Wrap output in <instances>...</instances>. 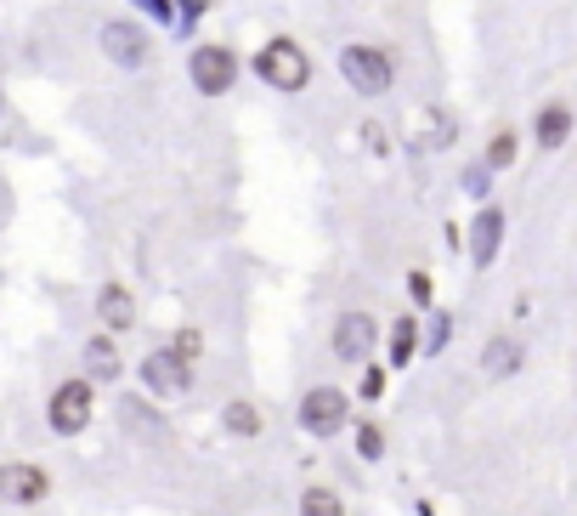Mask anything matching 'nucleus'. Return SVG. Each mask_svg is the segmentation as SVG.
Returning <instances> with one entry per match:
<instances>
[{"mask_svg":"<svg viewBox=\"0 0 577 516\" xmlns=\"http://www.w3.org/2000/svg\"><path fill=\"white\" fill-rule=\"evenodd\" d=\"M85 352H91V364H96V375H114V369H119V358H114V346H108V341H91Z\"/></svg>","mask_w":577,"mask_h":516,"instance_id":"6ab92c4d","label":"nucleus"},{"mask_svg":"<svg viewBox=\"0 0 577 516\" xmlns=\"http://www.w3.org/2000/svg\"><path fill=\"white\" fill-rule=\"evenodd\" d=\"M414 352H419V330H414V318H402V324L391 330V358H396V364H407Z\"/></svg>","mask_w":577,"mask_h":516,"instance_id":"4468645a","label":"nucleus"},{"mask_svg":"<svg viewBox=\"0 0 577 516\" xmlns=\"http://www.w3.org/2000/svg\"><path fill=\"white\" fill-rule=\"evenodd\" d=\"M339 74H346V85L362 91V96H380V91H391V80H396L391 57H385L380 46H346V51H339Z\"/></svg>","mask_w":577,"mask_h":516,"instance_id":"f03ea898","label":"nucleus"},{"mask_svg":"<svg viewBox=\"0 0 577 516\" xmlns=\"http://www.w3.org/2000/svg\"><path fill=\"white\" fill-rule=\"evenodd\" d=\"M373 352V318L368 312H346L334 324V358H346V364H362Z\"/></svg>","mask_w":577,"mask_h":516,"instance_id":"0eeeda50","label":"nucleus"},{"mask_svg":"<svg viewBox=\"0 0 577 516\" xmlns=\"http://www.w3.org/2000/svg\"><path fill=\"white\" fill-rule=\"evenodd\" d=\"M187 74H193V85H198L204 96H221V91H232V80H238V57H232L227 46H198L193 62H187Z\"/></svg>","mask_w":577,"mask_h":516,"instance_id":"20e7f679","label":"nucleus"},{"mask_svg":"<svg viewBox=\"0 0 577 516\" xmlns=\"http://www.w3.org/2000/svg\"><path fill=\"white\" fill-rule=\"evenodd\" d=\"M380 448H385L380 426H357V455H362V460H380Z\"/></svg>","mask_w":577,"mask_h":516,"instance_id":"a211bd4d","label":"nucleus"},{"mask_svg":"<svg viewBox=\"0 0 577 516\" xmlns=\"http://www.w3.org/2000/svg\"><path fill=\"white\" fill-rule=\"evenodd\" d=\"M91 380H62L57 386V398H51V432H62V437H74V432H85L91 426Z\"/></svg>","mask_w":577,"mask_h":516,"instance_id":"7ed1b4c3","label":"nucleus"},{"mask_svg":"<svg viewBox=\"0 0 577 516\" xmlns=\"http://www.w3.org/2000/svg\"><path fill=\"white\" fill-rule=\"evenodd\" d=\"M300 516H346V511H339V494L334 489H305Z\"/></svg>","mask_w":577,"mask_h":516,"instance_id":"ddd939ff","label":"nucleus"},{"mask_svg":"<svg viewBox=\"0 0 577 516\" xmlns=\"http://www.w3.org/2000/svg\"><path fill=\"white\" fill-rule=\"evenodd\" d=\"M380 386H385L380 369H362V398H380Z\"/></svg>","mask_w":577,"mask_h":516,"instance_id":"412c9836","label":"nucleus"},{"mask_svg":"<svg viewBox=\"0 0 577 516\" xmlns=\"http://www.w3.org/2000/svg\"><path fill=\"white\" fill-rule=\"evenodd\" d=\"M142 380H148L153 398H182V392H187V358H182L176 346H170V352H153V358L142 364Z\"/></svg>","mask_w":577,"mask_h":516,"instance_id":"423d86ee","label":"nucleus"},{"mask_svg":"<svg viewBox=\"0 0 577 516\" xmlns=\"http://www.w3.org/2000/svg\"><path fill=\"white\" fill-rule=\"evenodd\" d=\"M566 137H572V108L566 103L538 108V148H561Z\"/></svg>","mask_w":577,"mask_h":516,"instance_id":"f8f14e48","label":"nucleus"},{"mask_svg":"<svg viewBox=\"0 0 577 516\" xmlns=\"http://www.w3.org/2000/svg\"><path fill=\"white\" fill-rule=\"evenodd\" d=\"M255 74L266 85H278V91H300L305 80H312V57H305V46H295V41H266L255 51Z\"/></svg>","mask_w":577,"mask_h":516,"instance_id":"f257e3e1","label":"nucleus"},{"mask_svg":"<svg viewBox=\"0 0 577 516\" xmlns=\"http://www.w3.org/2000/svg\"><path fill=\"white\" fill-rule=\"evenodd\" d=\"M46 489H51V477L41 466H0V500L34 505V500H46Z\"/></svg>","mask_w":577,"mask_h":516,"instance_id":"6e6552de","label":"nucleus"},{"mask_svg":"<svg viewBox=\"0 0 577 516\" xmlns=\"http://www.w3.org/2000/svg\"><path fill=\"white\" fill-rule=\"evenodd\" d=\"M300 426H305V432H318V437L339 432V426H346V392H334V386H318V392H305V403H300Z\"/></svg>","mask_w":577,"mask_h":516,"instance_id":"39448f33","label":"nucleus"},{"mask_svg":"<svg viewBox=\"0 0 577 516\" xmlns=\"http://www.w3.org/2000/svg\"><path fill=\"white\" fill-rule=\"evenodd\" d=\"M102 324H108V330H130L136 324V301H130V289L125 284H108V289H102Z\"/></svg>","mask_w":577,"mask_h":516,"instance_id":"9b49d317","label":"nucleus"},{"mask_svg":"<svg viewBox=\"0 0 577 516\" xmlns=\"http://www.w3.org/2000/svg\"><path fill=\"white\" fill-rule=\"evenodd\" d=\"M102 46H108V57L125 62V69L148 62V35H142L136 23H108V28H102Z\"/></svg>","mask_w":577,"mask_h":516,"instance_id":"1a4fd4ad","label":"nucleus"},{"mask_svg":"<svg viewBox=\"0 0 577 516\" xmlns=\"http://www.w3.org/2000/svg\"><path fill=\"white\" fill-rule=\"evenodd\" d=\"M227 426H232V432H244V437H250V432L261 426V414H255L250 403H232V409H227Z\"/></svg>","mask_w":577,"mask_h":516,"instance_id":"f3484780","label":"nucleus"},{"mask_svg":"<svg viewBox=\"0 0 577 516\" xmlns=\"http://www.w3.org/2000/svg\"><path fill=\"white\" fill-rule=\"evenodd\" d=\"M176 352L193 364V358H198V330H182V335H176Z\"/></svg>","mask_w":577,"mask_h":516,"instance_id":"aec40b11","label":"nucleus"},{"mask_svg":"<svg viewBox=\"0 0 577 516\" xmlns=\"http://www.w3.org/2000/svg\"><path fill=\"white\" fill-rule=\"evenodd\" d=\"M504 244V210H482L475 216V233H470V255H475V267H487L493 255Z\"/></svg>","mask_w":577,"mask_h":516,"instance_id":"9d476101","label":"nucleus"},{"mask_svg":"<svg viewBox=\"0 0 577 516\" xmlns=\"http://www.w3.org/2000/svg\"><path fill=\"white\" fill-rule=\"evenodd\" d=\"M516 364H521V346H516V341H493V346H487V369H493V375H509Z\"/></svg>","mask_w":577,"mask_h":516,"instance_id":"2eb2a0df","label":"nucleus"},{"mask_svg":"<svg viewBox=\"0 0 577 516\" xmlns=\"http://www.w3.org/2000/svg\"><path fill=\"white\" fill-rule=\"evenodd\" d=\"M509 159H516V137H509V131H498V137L487 142V165H498V171H504Z\"/></svg>","mask_w":577,"mask_h":516,"instance_id":"dca6fc26","label":"nucleus"}]
</instances>
